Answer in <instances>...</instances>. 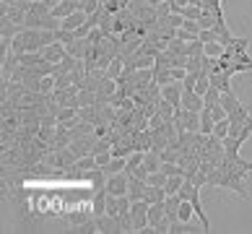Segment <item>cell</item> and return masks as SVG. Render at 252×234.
<instances>
[{"label": "cell", "instance_id": "6", "mask_svg": "<svg viewBox=\"0 0 252 234\" xmlns=\"http://www.w3.org/2000/svg\"><path fill=\"white\" fill-rule=\"evenodd\" d=\"M96 219V229L101 234H120L123 232V224H120L117 216H112V213H104V216H94Z\"/></svg>", "mask_w": 252, "mask_h": 234}, {"label": "cell", "instance_id": "39", "mask_svg": "<svg viewBox=\"0 0 252 234\" xmlns=\"http://www.w3.org/2000/svg\"><path fill=\"white\" fill-rule=\"evenodd\" d=\"M213 135H216V138H226L229 135V120H221V123H216V125H213Z\"/></svg>", "mask_w": 252, "mask_h": 234}, {"label": "cell", "instance_id": "45", "mask_svg": "<svg viewBox=\"0 0 252 234\" xmlns=\"http://www.w3.org/2000/svg\"><path fill=\"white\" fill-rule=\"evenodd\" d=\"M112 162V151H104V154H96V167H101V169H104V167Z\"/></svg>", "mask_w": 252, "mask_h": 234}, {"label": "cell", "instance_id": "28", "mask_svg": "<svg viewBox=\"0 0 252 234\" xmlns=\"http://www.w3.org/2000/svg\"><path fill=\"white\" fill-rule=\"evenodd\" d=\"M123 70H125V60L123 58H115V60H112L109 63V68H107V78H120V76H123Z\"/></svg>", "mask_w": 252, "mask_h": 234}, {"label": "cell", "instance_id": "46", "mask_svg": "<svg viewBox=\"0 0 252 234\" xmlns=\"http://www.w3.org/2000/svg\"><path fill=\"white\" fill-rule=\"evenodd\" d=\"M177 39H182V42H195L198 36H195V34H190L188 29H177Z\"/></svg>", "mask_w": 252, "mask_h": 234}, {"label": "cell", "instance_id": "25", "mask_svg": "<svg viewBox=\"0 0 252 234\" xmlns=\"http://www.w3.org/2000/svg\"><path fill=\"white\" fill-rule=\"evenodd\" d=\"M185 180H188L185 174H174V177H169V180H166V185H164L166 195H174V193H180V187L185 185Z\"/></svg>", "mask_w": 252, "mask_h": 234}, {"label": "cell", "instance_id": "2", "mask_svg": "<svg viewBox=\"0 0 252 234\" xmlns=\"http://www.w3.org/2000/svg\"><path fill=\"white\" fill-rule=\"evenodd\" d=\"M174 125H177L180 133H182V130H188V133H200V112L177 107L174 109Z\"/></svg>", "mask_w": 252, "mask_h": 234}, {"label": "cell", "instance_id": "10", "mask_svg": "<svg viewBox=\"0 0 252 234\" xmlns=\"http://www.w3.org/2000/svg\"><path fill=\"white\" fill-rule=\"evenodd\" d=\"M180 107L192 109V112H200V109L205 107V101H203L200 94H195L192 89H185V91H182V104H180Z\"/></svg>", "mask_w": 252, "mask_h": 234}, {"label": "cell", "instance_id": "47", "mask_svg": "<svg viewBox=\"0 0 252 234\" xmlns=\"http://www.w3.org/2000/svg\"><path fill=\"white\" fill-rule=\"evenodd\" d=\"M185 76H188V68H172V78L174 81H185Z\"/></svg>", "mask_w": 252, "mask_h": 234}, {"label": "cell", "instance_id": "15", "mask_svg": "<svg viewBox=\"0 0 252 234\" xmlns=\"http://www.w3.org/2000/svg\"><path fill=\"white\" fill-rule=\"evenodd\" d=\"M89 42L86 39H76V42H70V44H65V50H68V55H73V58H78V60H86V55H89Z\"/></svg>", "mask_w": 252, "mask_h": 234}, {"label": "cell", "instance_id": "17", "mask_svg": "<svg viewBox=\"0 0 252 234\" xmlns=\"http://www.w3.org/2000/svg\"><path fill=\"white\" fill-rule=\"evenodd\" d=\"M164 219H166L164 203H151V205H148V224H151V227H156V224L164 221Z\"/></svg>", "mask_w": 252, "mask_h": 234}, {"label": "cell", "instance_id": "33", "mask_svg": "<svg viewBox=\"0 0 252 234\" xmlns=\"http://www.w3.org/2000/svg\"><path fill=\"white\" fill-rule=\"evenodd\" d=\"M223 52H226V47L221 42H205V55H208V58H221Z\"/></svg>", "mask_w": 252, "mask_h": 234}, {"label": "cell", "instance_id": "7", "mask_svg": "<svg viewBox=\"0 0 252 234\" xmlns=\"http://www.w3.org/2000/svg\"><path fill=\"white\" fill-rule=\"evenodd\" d=\"M182 91H185L182 81H172V83H166V86H161V99L172 101L174 107H180L182 104Z\"/></svg>", "mask_w": 252, "mask_h": 234}, {"label": "cell", "instance_id": "18", "mask_svg": "<svg viewBox=\"0 0 252 234\" xmlns=\"http://www.w3.org/2000/svg\"><path fill=\"white\" fill-rule=\"evenodd\" d=\"M86 180L94 185V190H99V187H107V172L101 169V167H96V169L86 172Z\"/></svg>", "mask_w": 252, "mask_h": 234}, {"label": "cell", "instance_id": "23", "mask_svg": "<svg viewBox=\"0 0 252 234\" xmlns=\"http://www.w3.org/2000/svg\"><path fill=\"white\" fill-rule=\"evenodd\" d=\"M146 201L148 203H164L166 201V190L164 187H156V185H148L146 187Z\"/></svg>", "mask_w": 252, "mask_h": 234}, {"label": "cell", "instance_id": "11", "mask_svg": "<svg viewBox=\"0 0 252 234\" xmlns=\"http://www.w3.org/2000/svg\"><path fill=\"white\" fill-rule=\"evenodd\" d=\"M91 213H94V216H104L107 213V187L94 190V198H91Z\"/></svg>", "mask_w": 252, "mask_h": 234}, {"label": "cell", "instance_id": "20", "mask_svg": "<svg viewBox=\"0 0 252 234\" xmlns=\"http://www.w3.org/2000/svg\"><path fill=\"white\" fill-rule=\"evenodd\" d=\"M219 104L226 109V112H234L242 101H239V97H237L234 91H221V101H219Z\"/></svg>", "mask_w": 252, "mask_h": 234}, {"label": "cell", "instance_id": "3", "mask_svg": "<svg viewBox=\"0 0 252 234\" xmlns=\"http://www.w3.org/2000/svg\"><path fill=\"white\" fill-rule=\"evenodd\" d=\"M148 203L146 198L143 201H133L130 203V216H133V227H135V232H143L146 227H148Z\"/></svg>", "mask_w": 252, "mask_h": 234}, {"label": "cell", "instance_id": "35", "mask_svg": "<svg viewBox=\"0 0 252 234\" xmlns=\"http://www.w3.org/2000/svg\"><path fill=\"white\" fill-rule=\"evenodd\" d=\"M78 5H81V11L83 13H96L99 8H101V0H78Z\"/></svg>", "mask_w": 252, "mask_h": 234}, {"label": "cell", "instance_id": "30", "mask_svg": "<svg viewBox=\"0 0 252 234\" xmlns=\"http://www.w3.org/2000/svg\"><path fill=\"white\" fill-rule=\"evenodd\" d=\"M192 216H195L192 203H190V201H182L180 211H177V221H192Z\"/></svg>", "mask_w": 252, "mask_h": 234}, {"label": "cell", "instance_id": "27", "mask_svg": "<svg viewBox=\"0 0 252 234\" xmlns=\"http://www.w3.org/2000/svg\"><path fill=\"white\" fill-rule=\"evenodd\" d=\"M125 164H127V159H123V156H112V162L104 167L107 177H109V174H117V172H125Z\"/></svg>", "mask_w": 252, "mask_h": 234}, {"label": "cell", "instance_id": "5", "mask_svg": "<svg viewBox=\"0 0 252 234\" xmlns=\"http://www.w3.org/2000/svg\"><path fill=\"white\" fill-rule=\"evenodd\" d=\"M188 201L192 203L195 216L200 219V229H203V232H211V221H208V216H205V211H203V203H200V187H198V185H192V187H190Z\"/></svg>", "mask_w": 252, "mask_h": 234}, {"label": "cell", "instance_id": "14", "mask_svg": "<svg viewBox=\"0 0 252 234\" xmlns=\"http://www.w3.org/2000/svg\"><path fill=\"white\" fill-rule=\"evenodd\" d=\"M86 21H89V13L76 11V13H70L68 18H63V29H68V32H76L78 26H83Z\"/></svg>", "mask_w": 252, "mask_h": 234}, {"label": "cell", "instance_id": "42", "mask_svg": "<svg viewBox=\"0 0 252 234\" xmlns=\"http://www.w3.org/2000/svg\"><path fill=\"white\" fill-rule=\"evenodd\" d=\"M211 115H213V120H216V123H221V120H226V117H229V112L223 109L221 104H216V107H211Z\"/></svg>", "mask_w": 252, "mask_h": 234}, {"label": "cell", "instance_id": "34", "mask_svg": "<svg viewBox=\"0 0 252 234\" xmlns=\"http://www.w3.org/2000/svg\"><path fill=\"white\" fill-rule=\"evenodd\" d=\"M76 117H78L76 107H60L58 109V123H68V120H76Z\"/></svg>", "mask_w": 252, "mask_h": 234}, {"label": "cell", "instance_id": "36", "mask_svg": "<svg viewBox=\"0 0 252 234\" xmlns=\"http://www.w3.org/2000/svg\"><path fill=\"white\" fill-rule=\"evenodd\" d=\"M180 16H182V18H192V21H198V18L203 16V8H198V5H185L182 11H180Z\"/></svg>", "mask_w": 252, "mask_h": 234}, {"label": "cell", "instance_id": "21", "mask_svg": "<svg viewBox=\"0 0 252 234\" xmlns=\"http://www.w3.org/2000/svg\"><path fill=\"white\" fill-rule=\"evenodd\" d=\"M76 104H78V109H81V107H94V104H96V91L81 89L78 97H76Z\"/></svg>", "mask_w": 252, "mask_h": 234}, {"label": "cell", "instance_id": "44", "mask_svg": "<svg viewBox=\"0 0 252 234\" xmlns=\"http://www.w3.org/2000/svg\"><path fill=\"white\" fill-rule=\"evenodd\" d=\"M130 177H138V180H148V169H146V164H141V167H135L133 172H127Z\"/></svg>", "mask_w": 252, "mask_h": 234}, {"label": "cell", "instance_id": "41", "mask_svg": "<svg viewBox=\"0 0 252 234\" xmlns=\"http://www.w3.org/2000/svg\"><path fill=\"white\" fill-rule=\"evenodd\" d=\"M250 135H252V117H247V120H245V125H242V130H239V135H237V138L242 140V143H245V140H247Z\"/></svg>", "mask_w": 252, "mask_h": 234}, {"label": "cell", "instance_id": "4", "mask_svg": "<svg viewBox=\"0 0 252 234\" xmlns=\"http://www.w3.org/2000/svg\"><path fill=\"white\" fill-rule=\"evenodd\" d=\"M127 185H130V174L127 172H117L107 177V193L109 195H127Z\"/></svg>", "mask_w": 252, "mask_h": 234}, {"label": "cell", "instance_id": "19", "mask_svg": "<svg viewBox=\"0 0 252 234\" xmlns=\"http://www.w3.org/2000/svg\"><path fill=\"white\" fill-rule=\"evenodd\" d=\"M213 125H216V120H213L211 109L203 107V109H200V133H203V135H211V133H213Z\"/></svg>", "mask_w": 252, "mask_h": 234}, {"label": "cell", "instance_id": "38", "mask_svg": "<svg viewBox=\"0 0 252 234\" xmlns=\"http://www.w3.org/2000/svg\"><path fill=\"white\" fill-rule=\"evenodd\" d=\"M198 24H200V29H213V24H216V13L203 11V16L198 18Z\"/></svg>", "mask_w": 252, "mask_h": 234}, {"label": "cell", "instance_id": "12", "mask_svg": "<svg viewBox=\"0 0 252 234\" xmlns=\"http://www.w3.org/2000/svg\"><path fill=\"white\" fill-rule=\"evenodd\" d=\"M146 180H138V177H130V185H127V198L130 201H143L146 198Z\"/></svg>", "mask_w": 252, "mask_h": 234}, {"label": "cell", "instance_id": "31", "mask_svg": "<svg viewBox=\"0 0 252 234\" xmlns=\"http://www.w3.org/2000/svg\"><path fill=\"white\" fill-rule=\"evenodd\" d=\"M70 232L73 234H96L99 229H96V219H91V221H86V224H78V227H70Z\"/></svg>", "mask_w": 252, "mask_h": 234}, {"label": "cell", "instance_id": "1", "mask_svg": "<svg viewBox=\"0 0 252 234\" xmlns=\"http://www.w3.org/2000/svg\"><path fill=\"white\" fill-rule=\"evenodd\" d=\"M42 29H24L21 34H16L13 36V42L8 50H13V52H42Z\"/></svg>", "mask_w": 252, "mask_h": 234}, {"label": "cell", "instance_id": "13", "mask_svg": "<svg viewBox=\"0 0 252 234\" xmlns=\"http://www.w3.org/2000/svg\"><path fill=\"white\" fill-rule=\"evenodd\" d=\"M76 11H81L78 0H63L60 5L52 8V16H55V18H68L70 13H76Z\"/></svg>", "mask_w": 252, "mask_h": 234}, {"label": "cell", "instance_id": "26", "mask_svg": "<svg viewBox=\"0 0 252 234\" xmlns=\"http://www.w3.org/2000/svg\"><path fill=\"white\" fill-rule=\"evenodd\" d=\"M203 101H205V107H208V109H211V107H216L219 101H221V89H216V86L211 83V89L203 94Z\"/></svg>", "mask_w": 252, "mask_h": 234}, {"label": "cell", "instance_id": "32", "mask_svg": "<svg viewBox=\"0 0 252 234\" xmlns=\"http://www.w3.org/2000/svg\"><path fill=\"white\" fill-rule=\"evenodd\" d=\"M172 68H164V70H154V83L158 86H166V83H172Z\"/></svg>", "mask_w": 252, "mask_h": 234}, {"label": "cell", "instance_id": "22", "mask_svg": "<svg viewBox=\"0 0 252 234\" xmlns=\"http://www.w3.org/2000/svg\"><path fill=\"white\" fill-rule=\"evenodd\" d=\"M143 164H146L148 174H151V172H158V169H161V154H158V151H146Z\"/></svg>", "mask_w": 252, "mask_h": 234}, {"label": "cell", "instance_id": "29", "mask_svg": "<svg viewBox=\"0 0 252 234\" xmlns=\"http://www.w3.org/2000/svg\"><path fill=\"white\" fill-rule=\"evenodd\" d=\"M94 219V213H89V211H73L68 213V221H70V227H78V224H86Z\"/></svg>", "mask_w": 252, "mask_h": 234}, {"label": "cell", "instance_id": "16", "mask_svg": "<svg viewBox=\"0 0 252 234\" xmlns=\"http://www.w3.org/2000/svg\"><path fill=\"white\" fill-rule=\"evenodd\" d=\"M211 83L216 89H221V91H231V76L226 70H216V73H211Z\"/></svg>", "mask_w": 252, "mask_h": 234}, {"label": "cell", "instance_id": "8", "mask_svg": "<svg viewBox=\"0 0 252 234\" xmlns=\"http://www.w3.org/2000/svg\"><path fill=\"white\" fill-rule=\"evenodd\" d=\"M213 34H216V42H221L223 47H229L231 42H237V36L231 34V29L226 26V21H223V16L216 18V24H213Z\"/></svg>", "mask_w": 252, "mask_h": 234}, {"label": "cell", "instance_id": "24", "mask_svg": "<svg viewBox=\"0 0 252 234\" xmlns=\"http://www.w3.org/2000/svg\"><path fill=\"white\" fill-rule=\"evenodd\" d=\"M70 169H78V172H91V169H96V156H94V154H89V156H81L78 162L70 167Z\"/></svg>", "mask_w": 252, "mask_h": 234}, {"label": "cell", "instance_id": "9", "mask_svg": "<svg viewBox=\"0 0 252 234\" xmlns=\"http://www.w3.org/2000/svg\"><path fill=\"white\" fill-rule=\"evenodd\" d=\"M65 55H68V50H65L63 42H52V44H47V47L42 50V58L47 60V63H55V65H58Z\"/></svg>", "mask_w": 252, "mask_h": 234}, {"label": "cell", "instance_id": "40", "mask_svg": "<svg viewBox=\"0 0 252 234\" xmlns=\"http://www.w3.org/2000/svg\"><path fill=\"white\" fill-rule=\"evenodd\" d=\"M180 29H188V32L195 34V36H200V32H203V29H200V24H198V21H192V18H185V24L180 26Z\"/></svg>", "mask_w": 252, "mask_h": 234}, {"label": "cell", "instance_id": "37", "mask_svg": "<svg viewBox=\"0 0 252 234\" xmlns=\"http://www.w3.org/2000/svg\"><path fill=\"white\" fill-rule=\"evenodd\" d=\"M166 180H169V177H166L161 169H158V172H151V174H148V180H146V182H148V185H156V187H164Z\"/></svg>", "mask_w": 252, "mask_h": 234}, {"label": "cell", "instance_id": "43", "mask_svg": "<svg viewBox=\"0 0 252 234\" xmlns=\"http://www.w3.org/2000/svg\"><path fill=\"white\" fill-rule=\"evenodd\" d=\"M198 78H200V73H188V76H185V81H182V86H185V89H195Z\"/></svg>", "mask_w": 252, "mask_h": 234}]
</instances>
